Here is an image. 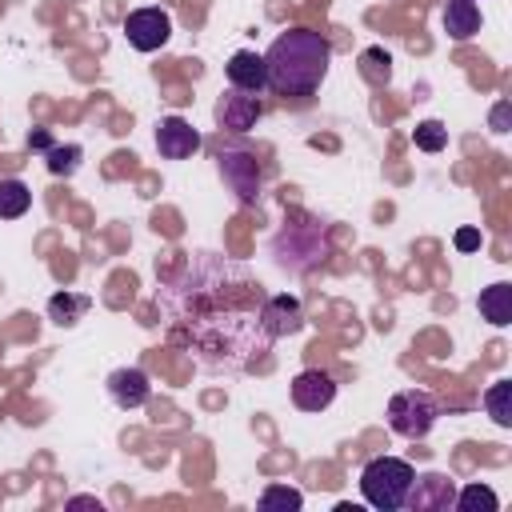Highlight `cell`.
Returning <instances> with one entry per match:
<instances>
[{
    "instance_id": "6da1fadb",
    "label": "cell",
    "mask_w": 512,
    "mask_h": 512,
    "mask_svg": "<svg viewBox=\"0 0 512 512\" xmlns=\"http://www.w3.org/2000/svg\"><path fill=\"white\" fill-rule=\"evenodd\" d=\"M264 284L256 272L220 252H192L156 292L168 344L188 352L208 376L268 368L272 332L264 328Z\"/></svg>"
},
{
    "instance_id": "7a4b0ae2",
    "label": "cell",
    "mask_w": 512,
    "mask_h": 512,
    "mask_svg": "<svg viewBox=\"0 0 512 512\" xmlns=\"http://www.w3.org/2000/svg\"><path fill=\"white\" fill-rule=\"evenodd\" d=\"M332 64V44L312 28H288L280 32L264 52L268 88L280 96H312Z\"/></svg>"
},
{
    "instance_id": "3957f363",
    "label": "cell",
    "mask_w": 512,
    "mask_h": 512,
    "mask_svg": "<svg viewBox=\"0 0 512 512\" xmlns=\"http://www.w3.org/2000/svg\"><path fill=\"white\" fill-rule=\"evenodd\" d=\"M412 480H416V472H412L408 460H400V456H372L364 464V472H360V496L372 508H380V512H396V508H404Z\"/></svg>"
},
{
    "instance_id": "277c9868",
    "label": "cell",
    "mask_w": 512,
    "mask_h": 512,
    "mask_svg": "<svg viewBox=\"0 0 512 512\" xmlns=\"http://www.w3.org/2000/svg\"><path fill=\"white\" fill-rule=\"evenodd\" d=\"M440 420V400L424 388H404L388 400V428L404 440H424Z\"/></svg>"
},
{
    "instance_id": "5b68a950",
    "label": "cell",
    "mask_w": 512,
    "mask_h": 512,
    "mask_svg": "<svg viewBox=\"0 0 512 512\" xmlns=\"http://www.w3.org/2000/svg\"><path fill=\"white\" fill-rule=\"evenodd\" d=\"M312 224V220H308ZM308 224H288L280 236H276V264L280 268H292V272H304L312 264H320L328 256V240L324 232H312V240H304Z\"/></svg>"
},
{
    "instance_id": "8992f818",
    "label": "cell",
    "mask_w": 512,
    "mask_h": 512,
    "mask_svg": "<svg viewBox=\"0 0 512 512\" xmlns=\"http://www.w3.org/2000/svg\"><path fill=\"white\" fill-rule=\"evenodd\" d=\"M220 176L224 184L236 192L240 204H256L260 200V164L252 152H240V148H220Z\"/></svg>"
},
{
    "instance_id": "52a82bcc",
    "label": "cell",
    "mask_w": 512,
    "mask_h": 512,
    "mask_svg": "<svg viewBox=\"0 0 512 512\" xmlns=\"http://www.w3.org/2000/svg\"><path fill=\"white\" fill-rule=\"evenodd\" d=\"M124 36H128V44L136 52H156L172 36V16L164 8H136L124 20Z\"/></svg>"
},
{
    "instance_id": "ba28073f",
    "label": "cell",
    "mask_w": 512,
    "mask_h": 512,
    "mask_svg": "<svg viewBox=\"0 0 512 512\" xmlns=\"http://www.w3.org/2000/svg\"><path fill=\"white\" fill-rule=\"evenodd\" d=\"M260 116H264V104H260L256 92L228 88V92L216 100V124H220V132H252Z\"/></svg>"
},
{
    "instance_id": "9c48e42d",
    "label": "cell",
    "mask_w": 512,
    "mask_h": 512,
    "mask_svg": "<svg viewBox=\"0 0 512 512\" xmlns=\"http://www.w3.org/2000/svg\"><path fill=\"white\" fill-rule=\"evenodd\" d=\"M288 392H292V404L300 412H324L336 400V380L328 372H320V368H304V372L292 376Z\"/></svg>"
},
{
    "instance_id": "30bf717a",
    "label": "cell",
    "mask_w": 512,
    "mask_h": 512,
    "mask_svg": "<svg viewBox=\"0 0 512 512\" xmlns=\"http://www.w3.org/2000/svg\"><path fill=\"white\" fill-rule=\"evenodd\" d=\"M452 500H456V480L444 476V472H428V476L412 480L404 508H412V512H444V508H452Z\"/></svg>"
},
{
    "instance_id": "8fae6325",
    "label": "cell",
    "mask_w": 512,
    "mask_h": 512,
    "mask_svg": "<svg viewBox=\"0 0 512 512\" xmlns=\"http://www.w3.org/2000/svg\"><path fill=\"white\" fill-rule=\"evenodd\" d=\"M200 144H204L200 132L184 116H164L156 124V152L164 160H188L192 152H200Z\"/></svg>"
},
{
    "instance_id": "7c38bea8",
    "label": "cell",
    "mask_w": 512,
    "mask_h": 512,
    "mask_svg": "<svg viewBox=\"0 0 512 512\" xmlns=\"http://www.w3.org/2000/svg\"><path fill=\"white\" fill-rule=\"evenodd\" d=\"M104 388H108V400H112L116 408H124V412L144 408L148 396H152V380H148L144 368H116Z\"/></svg>"
},
{
    "instance_id": "4fadbf2b",
    "label": "cell",
    "mask_w": 512,
    "mask_h": 512,
    "mask_svg": "<svg viewBox=\"0 0 512 512\" xmlns=\"http://www.w3.org/2000/svg\"><path fill=\"white\" fill-rule=\"evenodd\" d=\"M260 316H264V328L272 332V340H280V336H296V332L304 328V308H300V300L288 296V292L268 296Z\"/></svg>"
},
{
    "instance_id": "5bb4252c",
    "label": "cell",
    "mask_w": 512,
    "mask_h": 512,
    "mask_svg": "<svg viewBox=\"0 0 512 512\" xmlns=\"http://www.w3.org/2000/svg\"><path fill=\"white\" fill-rule=\"evenodd\" d=\"M224 72H228V88L256 92V96L268 88V72H264V56L260 52H248V48L232 52V60L224 64Z\"/></svg>"
},
{
    "instance_id": "9a60e30c",
    "label": "cell",
    "mask_w": 512,
    "mask_h": 512,
    "mask_svg": "<svg viewBox=\"0 0 512 512\" xmlns=\"http://www.w3.org/2000/svg\"><path fill=\"white\" fill-rule=\"evenodd\" d=\"M444 32L452 40H472L480 32V4L476 0H448V8H444Z\"/></svg>"
},
{
    "instance_id": "2e32d148",
    "label": "cell",
    "mask_w": 512,
    "mask_h": 512,
    "mask_svg": "<svg viewBox=\"0 0 512 512\" xmlns=\"http://www.w3.org/2000/svg\"><path fill=\"white\" fill-rule=\"evenodd\" d=\"M476 308H480V316L488 320V324H496V328H504V324H512V284H488L484 292H480V300H476Z\"/></svg>"
},
{
    "instance_id": "e0dca14e",
    "label": "cell",
    "mask_w": 512,
    "mask_h": 512,
    "mask_svg": "<svg viewBox=\"0 0 512 512\" xmlns=\"http://www.w3.org/2000/svg\"><path fill=\"white\" fill-rule=\"evenodd\" d=\"M88 308H92V296H84V292H56V296L48 300V316H52L60 328H72L76 320H84Z\"/></svg>"
},
{
    "instance_id": "ac0fdd59",
    "label": "cell",
    "mask_w": 512,
    "mask_h": 512,
    "mask_svg": "<svg viewBox=\"0 0 512 512\" xmlns=\"http://www.w3.org/2000/svg\"><path fill=\"white\" fill-rule=\"evenodd\" d=\"M32 208V188L16 176L0 180V220H20Z\"/></svg>"
},
{
    "instance_id": "d6986e66",
    "label": "cell",
    "mask_w": 512,
    "mask_h": 512,
    "mask_svg": "<svg viewBox=\"0 0 512 512\" xmlns=\"http://www.w3.org/2000/svg\"><path fill=\"white\" fill-rule=\"evenodd\" d=\"M452 508H460V512H500V496L488 484H464V488H456Z\"/></svg>"
},
{
    "instance_id": "ffe728a7",
    "label": "cell",
    "mask_w": 512,
    "mask_h": 512,
    "mask_svg": "<svg viewBox=\"0 0 512 512\" xmlns=\"http://www.w3.org/2000/svg\"><path fill=\"white\" fill-rule=\"evenodd\" d=\"M360 76L372 84V88H384L392 80V56L384 48H364L360 52Z\"/></svg>"
},
{
    "instance_id": "44dd1931",
    "label": "cell",
    "mask_w": 512,
    "mask_h": 512,
    "mask_svg": "<svg viewBox=\"0 0 512 512\" xmlns=\"http://www.w3.org/2000/svg\"><path fill=\"white\" fill-rule=\"evenodd\" d=\"M260 508H268V512H300L304 508V492L300 488H288V484H268L264 492H260Z\"/></svg>"
},
{
    "instance_id": "7402d4cb",
    "label": "cell",
    "mask_w": 512,
    "mask_h": 512,
    "mask_svg": "<svg viewBox=\"0 0 512 512\" xmlns=\"http://www.w3.org/2000/svg\"><path fill=\"white\" fill-rule=\"evenodd\" d=\"M508 396H512V380H496V384L484 392V404H488V412H492V420H496L500 428H508V424H512Z\"/></svg>"
},
{
    "instance_id": "603a6c76",
    "label": "cell",
    "mask_w": 512,
    "mask_h": 512,
    "mask_svg": "<svg viewBox=\"0 0 512 512\" xmlns=\"http://www.w3.org/2000/svg\"><path fill=\"white\" fill-rule=\"evenodd\" d=\"M412 140L420 152H440V148H448V128L440 120H424V124H416Z\"/></svg>"
},
{
    "instance_id": "cb8c5ba5",
    "label": "cell",
    "mask_w": 512,
    "mask_h": 512,
    "mask_svg": "<svg viewBox=\"0 0 512 512\" xmlns=\"http://www.w3.org/2000/svg\"><path fill=\"white\" fill-rule=\"evenodd\" d=\"M80 144H64V148H48V172L52 176H72L80 168Z\"/></svg>"
},
{
    "instance_id": "d4e9b609",
    "label": "cell",
    "mask_w": 512,
    "mask_h": 512,
    "mask_svg": "<svg viewBox=\"0 0 512 512\" xmlns=\"http://www.w3.org/2000/svg\"><path fill=\"white\" fill-rule=\"evenodd\" d=\"M456 248H460V252H476V248H480V232H476V228H460V232H456Z\"/></svg>"
},
{
    "instance_id": "484cf974",
    "label": "cell",
    "mask_w": 512,
    "mask_h": 512,
    "mask_svg": "<svg viewBox=\"0 0 512 512\" xmlns=\"http://www.w3.org/2000/svg\"><path fill=\"white\" fill-rule=\"evenodd\" d=\"M508 112H512L508 100H500V104L492 108V128H496V132H508Z\"/></svg>"
},
{
    "instance_id": "4316f807",
    "label": "cell",
    "mask_w": 512,
    "mask_h": 512,
    "mask_svg": "<svg viewBox=\"0 0 512 512\" xmlns=\"http://www.w3.org/2000/svg\"><path fill=\"white\" fill-rule=\"evenodd\" d=\"M64 508H96V512H100V508H104V504H100V500H96V496H72V500H68V504H64Z\"/></svg>"
},
{
    "instance_id": "83f0119b",
    "label": "cell",
    "mask_w": 512,
    "mask_h": 512,
    "mask_svg": "<svg viewBox=\"0 0 512 512\" xmlns=\"http://www.w3.org/2000/svg\"><path fill=\"white\" fill-rule=\"evenodd\" d=\"M32 148H52V140H48V132H32V140H28Z\"/></svg>"
}]
</instances>
